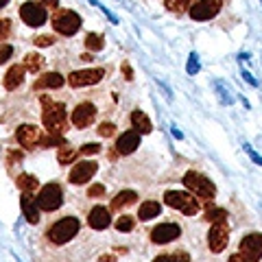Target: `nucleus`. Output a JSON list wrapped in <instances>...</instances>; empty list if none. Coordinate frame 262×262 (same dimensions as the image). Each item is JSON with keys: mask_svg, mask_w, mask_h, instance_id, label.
<instances>
[{"mask_svg": "<svg viewBox=\"0 0 262 262\" xmlns=\"http://www.w3.org/2000/svg\"><path fill=\"white\" fill-rule=\"evenodd\" d=\"M42 103H44V114H42V118H44V127L48 129V134H53V136H59L63 134L66 129H68V114H66V107L61 103H53L51 98H42Z\"/></svg>", "mask_w": 262, "mask_h": 262, "instance_id": "obj_1", "label": "nucleus"}, {"mask_svg": "<svg viewBox=\"0 0 262 262\" xmlns=\"http://www.w3.org/2000/svg\"><path fill=\"white\" fill-rule=\"evenodd\" d=\"M79 227H81L79 225V219H75V216H63L61 221H57L55 225L48 227L46 236H48V241H51V243L63 245V243L72 241L79 234Z\"/></svg>", "mask_w": 262, "mask_h": 262, "instance_id": "obj_2", "label": "nucleus"}, {"mask_svg": "<svg viewBox=\"0 0 262 262\" xmlns=\"http://www.w3.org/2000/svg\"><path fill=\"white\" fill-rule=\"evenodd\" d=\"M184 186L188 190H192V194L201 196V199H214V194H216L214 184H212L206 175L196 173V170H188L184 175Z\"/></svg>", "mask_w": 262, "mask_h": 262, "instance_id": "obj_3", "label": "nucleus"}, {"mask_svg": "<svg viewBox=\"0 0 262 262\" xmlns=\"http://www.w3.org/2000/svg\"><path fill=\"white\" fill-rule=\"evenodd\" d=\"M53 29L59 33V35H75L81 29V18L79 13L70 11V9H57L53 15Z\"/></svg>", "mask_w": 262, "mask_h": 262, "instance_id": "obj_4", "label": "nucleus"}, {"mask_svg": "<svg viewBox=\"0 0 262 262\" xmlns=\"http://www.w3.org/2000/svg\"><path fill=\"white\" fill-rule=\"evenodd\" d=\"M164 201H166L170 208L182 210L184 214H188V216H192V214H196V212H199V201H196L192 194H188V192L168 190L166 194H164Z\"/></svg>", "mask_w": 262, "mask_h": 262, "instance_id": "obj_5", "label": "nucleus"}, {"mask_svg": "<svg viewBox=\"0 0 262 262\" xmlns=\"http://www.w3.org/2000/svg\"><path fill=\"white\" fill-rule=\"evenodd\" d=\"M37 206L39 210H44V212H53V210H59L61 208V203H63V194H61V188L57 186V184H48L44 186L42 190H39L37 194Z\"/></svg>", "mask_w": 262, "mask_h": 262, "instance_id": "obj_6", "label": "nucleus"}, {"mask_svg": "<svg viewBox=\"0 0 262 262\" xmlns=\"http://www.w3.org/2000/svg\"><path fill=\"white\" fill-rule=\"evenodd\" d=\"M20 18L24 24H29V27H42L48 18V13L42 3H24L20 7Z\"/></svg>", "mask_w": 262, "mask_h": 262, "instance_id": "obj_7", "label": "nucleus"}, {"mask_svg": "<svg viewBox=\"0 0 262 262\" xmlns=\"http://www.w3.org/2000/svg\"><path fill=\"white\" fill-rule=\"evenodd\" d=\"M227 241H229V225H227V221H219V223H214L210 229L208 245L214 253H221L227 247Z\"/></svg>", "mask_w": 262, "mask_h": 262, "instance_id": "obj_8", "label": "nucleus"}, {"mask_svg": "<svg viewBox=\"0 0 262 262\" xmlns=\"http://www.w3.org/2000/svg\"><path fill=\"white\" fill-rule=\"evenodd\" d=\"M105 77V70L103 68H90V70H75L70 72L68 77V83L72 88H83V85H96L98 81Z\"/></svg>", "mask_w": 262, "mask_h": 262, "instance_id": "obj_9", "label": "nucleus"}, {"mask_svg": "<svg viewBox=\"0 0 262 262\" xmlns=\"http://www.w3.org/2000/svg\"><path fill=\"white\" fill-rule=\"evenodd\" d=\"M96 170H98V164H94V162H79V164H75L72 170H70V184H75V186L88 184L90 179L94 177Z\"/></svg>", "mask_w": 262, "mask_h": 262, "instance_id": "obj_10", "label": "nucleus"}, {"mask_svg": "<svg viewBox=\"0 0 262 262\" xmlns=\"http://www.w3.org/2000/svg\"><path fill=\"white\" fill-rule=\"evenodd\" d=\"M221 9V5H219V0H199V3H194L190 7V18L192 20H210V18H214V15L219 13Z\"/></svg>", "mask_w": 262, "mask_h": 262, "instance_id": "obj_11", "label": "nucleus"}, {"mask_svg": "<svg viewBox=\"0 0 262 262\" xmlns=\"http://www.w3.org/2000/svg\"><path fill=\"white\" fill-rule=\"evenodd\" d=\"M179 234H182V227H179L177 223H162L158 227H153L151 232V241L155 245H166L170 241L179 238Z\"/></svg>", "mask_w": 262, "mask_h": 262, "instance_id": "obj_12", "label": "nucleus"}, {"mask_svg": "<svg viewBox=\"0 0 262 262\" xmlns=\"http://www.w3.org/2000/svg\"><path fill=\"white\" fill-rule=\"evenodd\" d=\"M96 118V107L92 103H81L75 107V112H72V125L79 127V129H85L94 122Z\"/></svg>", "mask_w": 262, "mask_h": 262, "instance_id": "obj_13", "label": "nucleus"}, {"mask_svg": "<svg viewBox=\"0 0 262 262\" xmlns=\"http://www.w3.org/2000/svg\"><path fill=\"white\" fill-rule=\"evenodd\" d=\"M241 253L251 260H260L262 258V234H249L241 241Z\"/></svg>", "mask_w": 262, "mask_h": 262, "instance_id": "obj_14", "label": "nucleus"}, {"mask_svg": "<svg viewBox=\"0 0 262 262\" xmlns=\"http://www.w3.org/2000/svg\"><path fill=\"white\" fill-rule=\"evenodd\" d=\"M138 144H140V131L131 129V131H125V134L118 138L116 151L122 153V155H129V153H134L138 149Z\"/></svg>", "mask_w": 262, "mask_h": 262, "instance_id": "obj_15", "label": "nucleus"}, {"mask_svg": "<svg viewBox=\"0 0 262 262\" xmlns=\"http://www.w3.org/2000/svg\"><path fill=\"white\" fill-rule=\"evenodd\" d=\"M20 208H22V214H24V219H27L31 225L39 223V206H37V201L33 199V196H31L29 192H22Z\"/></svg>", "mask_w": 262, "mask_h": 262, "instance_id": "obj_16", "label": "nucleus"}, {"mask_svg": "<svg viewBox=\"0 0 262 262\" xmlns=\"http://www.w3.org/2000/svg\"><path fill=\"white\" fill-rule=\"evenodd\" d=\"M39 136H42V131H39L35 125H22L18 127V131H15V138H18V142L22 146H35L39 142Z\"/></svg>", "mask_w": 262, "mask_h": 262, "instance_id": "obj_17", "label": "nucleus"}, {"mask_svg": "<svg viewBox=\"0 0 262 262\" xmlns=\"http://www.w3.org/2000/svg\"><path fill=\"white\" fill-rule=\"evenodd\" d=\"M88 223H90V227H92V229L110 227V210H105L103 206L92 208V212H90V216H88Z\"/></svg>", "mask_w": 262, "mask_h": 262, "instance_id": "obj_18", "label": "nucleus"}, {"mask_svg": "<svg viewBox=\"0 0 262 262\" xmlns=\"http://www.w3.org/2000/svg\"><path fill=\"white\" fill-rule=\"evenodd\" d=\"M66 83V79L59 75V72H46V75H42L37 81H35V85H33V90H44V88H61Z\"/></svg>", "mask_w": 262, "mask_h": 262, "instance_id": "obj_19", "label": "nucleus"}, {"mask_svg": "<svg viewBox=\"0 0 262 262\" xmlns=\"http://www.w3.org/2000/svg\"><path fill=\"white\" fill-rule=\"evenodd\" d=\"M24 72H27V66H18V63L11 66V68L7 70V75H5V88L7 90H15L22 83Z\"/></svg>", "mask_w": 262, "mask_h": 262, "instance_id": "obj_20", "label": "nucleus"}, {"mask_svg": "<svg viewBox=\"0 0 262 262\" xmlns=\"http://www.w3.org/2000/svg\"><path fill=\"white\" fill-rule=\"evenodd\" d=\"M131 122H134L136 131H140V134H151L153 131V125H151L149 116H146L144 112H140V110H136L134 114H131Z\"/></svg>", "mask_w": 262, "mask_h": 262, "instance_id": "obj_21", "label": "nucleus"}, {"mask_svg": "<svg viewBox=\"0 0 262 262\" xmlns=\"http://www.w3.org/2000/svg\"><path fill=\"white\" fill-rule=\"evenodd\" d=\"M162 212V206L158 201H144L140 210H138V219L140 221H149V219H155Z\"/></svg>", "mask_w": 262, "mask_h": 262, "instance_id": "obj_22", "label": "nucleus"}, {"mask_svg": "<svg viewBox=\"0 0 262 262\" xmlns=\"http://www.w3.org/2000/svg\"><path fill=\"white\" fill-rule=\"evenodd\" d=\"M138 199V194L134 192V190H122V192H118L116 196H114V201H112V208L110 210H120V208H127V206H131Z\"/></svg>", "mask_w": 262, "mask_h": 262, "instance_id": "obj_23", "label": "nucleus"}, {"mask_svg": "<svg viewBox=\"0 0 262 262\" xmlns=\"http://www.w3.org/2000/svg\"><path fill=\"white\" fill-rule=\"evenodd\" d=\"M37 177H33V175H29V173H24V175H20L18 177V188L22 192H35V188H37Z\"/></svg>", "mask_w": 262, "mask_h": 262, "instance_id": "obj_24", "label": "nucleus"}, {"mask_svg": "<svg viewBox=\"0 0 262 262\" xmlns=\"http://www.w3.org/2000/svg\"><path fill=\"white\" fill-rule=\"evenodd\" d=\"M164 5H166V9H170L173 13H184V11H190L194 0H164Z\"/></svg>", "mask_w": 262, "mask_h": 262, "instance_id": "obj_25", "label": "nucleus"}, {"mask_svg": "<svg viewBox=\"0 0 262 262\" xmlns=\"http://www.w3.org/2000/svg\"><path fill=\"white\" fill-rule=\"evenodd\" d=\"M75 158H77V149H72L68 144H61L59 151H57V162L59 164H70Z\"/></svg>", "mask_w": 262, "mask_h": 262, "instance_id": "obj_26", "label": "nucleus"}, {"mask_svg": "<svg viewBox=\"0 0 262 262\" xmlns=\"http://www.w3.org/2000/svg\"><path fill=\"white\" fill-rule=\"evenodd\" d=\"M153 262H190V256L186 251H173L166 253V256H158Z\"/></svg>", "mask_w": 262, "mask_h": 262, "instance_id": "obj_27", "label": "nucleus"}, {"mask_svg": "<svg viewBox=\"0 0 262 262\" xmlns=\"http://www.w3.org/2000/svg\"><path fill=\"white\" fill-rule=\"evenodd\" d=\"M206 221H212V223H219V221H227V210H225V208L210 206L208 212H206Z\"/></svg>", "mask_w": 262, "mask_h": 262, "instance_id": "obj_28", "label": "nucleus"}, {"mask_svg": "<svg viewBox=\"0 0 262 262\" xmlns=\"http://www.w3.org/2000/svg\"><path fill=\"white\" fill-rule=\"evenodd\" d=\"M85 46L90 48V51H101V48L105 46V39L101 35H96V33H88L85 35Z\"/></svg>", "mask_w": 262, "mask_h": 262, "instance_id": "obj_29", "label": "nucleus"}, {"mask_svg": "<svg viewBox=\"0 0 262 262\" xmlns=\"http://www.w3.org/2000/svg\"><path fill=\"white\" fill-rule=\"evenodd\" d=\"M134 227H136V219H134V216L122 214V216L116 221V229H118V232H131Z\"/></svg>", "mask_w": 262, "mask_h": 262, "instance_id": "obj_30", "label": "nucleus"}, {"mask_svg": "<svg viewBox=\"0 0 262 262\" xmlns=\"http://www.w3.org/2000/svg\"><path fill=\"white\" fill-rule=\"evenodd\" d=\"M27 63V70H31V72H37L39 68H42V57L39 55H35V53H31V55H27V59H24Z\"/></svg>", "mask_w": 262, "mask_h": 262, "instance_id": "obj_31", "label": "nucleus"}, {"mask_svg": "<svg viewBox=\"0 0 262 262\" xmlns=\"http://www.w3.org/2000/svg\"><path fill=\"white\" fill-rule=\"evenodd\" d=\"M201 68V63H199V55L196 53H190V57H188V66H186V72L188 75H196Z\"/></svg>", "mask_w": 262, "mask_h": 262, "instance_id": "obj_32", "label": "nucleus"}, {"mask_svg": "<svg viewBox=\"0 0 262 262\" xmlns=\"http://www.w3.org/2000/svg\"><path fill=\"white\" fill-rule=\"evenodd\" d=\"M214 88H216V92L221 94V101H223V103H232L234 101V98L232 96H229V92H225V88H223V83H221V81H214Z\"/></svg>", "mask_w": 262, "mask_h": 262, "instance_id": "obj_33", "label": "nucleus"}, {"mask_svg": "<svg viewBox=\"0 0 262 262\" xmlns=\"http://www.w3.org/2000/svg\"><path fill=\"white\" fill-rule=\"evenodd\" d=\"M114 131H116V127H114L112 122H103V125L98 127V136H103V138H112V136H114Z\"/></svg>", "mask_w": 262, "mask_h": 262, "instance_id": "obj_34", "label": "nucleus"}, {"mask_svg": "<svg viewBox=\"0 0 262 262\" xmlns=\"http://www.w3.org/2000/svg\"><path fill=\"white\" fill-rule=\"evenodd\" d=\"M13 55V46L9 44H0V63H5V61H9V57Z\"/></svg>", "mask_w": 262, "mask_h": 262, "instance_id": "obj_35", "label": "nucleus"}, {"mask_svg": "<svg viewBox=\"0 0 262 262\" xmlns=\"http://www.w3.org/2000/svg\"><path fill=\"white\" fill-rule=\"evenodd\" d=\"M53 44H55L53 35H39V37H35V46H39V48H46V46H53Z\"/></svg>", "mask_w": 262, "mask_h": 262, "instance_id": "obj_36", "label": "nucleus"}, {"mask_svg": "<svg viewBox=\"0 0 262 262\" xmlns=\"http://www.w3.org/2000/svg\"><path fill=\"white\" fill-rule=\"evenodd\" d=\"M98 151H101V144H83V146H81V153H83V155H96Z\"/></svg>", "mask_w": 262, "mask_h": 262, "instance_id": "obj_37", "label": "nucleus"}, {"mask_svg": "<svg viewBox=\"0 0 262 262\" xmlns=\"http://www.w3.org/2000/svg\"><path fill=\"white\" fill-rule=\"evenodd\" d=\"M105 194V184H94L92 188H88V196H101Z\"/></svg>", "mask_w": 262, "mask_h": 262, "instance_id": "obj_38", "label": "nucleus"}, {"mask_svg": "<svg viewBox=\"0 0 262 262\" xmlns=\"http://www.w3.org/2000/svg\"><path fill=\"white\" fill-rule=\"evenodd\" d=\"M243 149H245V153H247V155H249V158H251L253 162H256V164H258V166H262V155H258L256 151H253V149H251V146H249V144H245V146H243Z\"/></svg>", "mask_w": 262, "mask_h": 262, "instance_id": "obj_39", "label": "nucleus"}, {"mask_svg": "<svg viewBox=\"0 0 262 262\" xmlns=\"http://www.w3.org/2000/svg\"><path fill=\"white\" fill-rule=\"evenodd\" d=\"M92 3H94V5H96V7H98V9H101V11L105 13V15H107V18H110V20H112L114 24H116V22H118V18H116V15H114V13H112V11L107 9V7H105V5H98V3H96V0H92Z\"/></svg>", "mask_w": 262, "mask_h": 262, "instance_id": "obj_40", "label": "nucleus"}, {"mask_svg": "<svg viewBox=\"0 0 262 262\" xmlns=\"http://www.w3.org/2000/svg\"><path fill=\"white\" fill-rule=\"evenodd\" d=\"M9 35V20H0V39Z\"/></svg>", "mask_w": 262, "mask_h": 262, "instance_id": "obj_41", "label": "nucleus"}, {"mask_svg": "<svg viewBox=\"0 0 262 262\" xmlns=\"http://www.w3.org/2000/svg\"><path fill=\"white\" fill-rule=\"evenodd\" d=\"M229 262H256V260H251L247 256H243V253H234L232 258H229Z\"/></svg>", "mask_w": 262, "mask_h": 262, "instance_id": "obj_42", "label": "nucleus"}, {"mask_svg": "<svg viewBox=\"0 0 262 262\" xmlns=\"http://www.w3.org/2000/svg\"><path fill=\"white\" fill-rule=\"evenodd\" d=\"M243 79H245V81H247V83H249V85H253V88H258V81H256V79H253V77L249 75V72H247V70H243Z\"/></svg>", "mask_w": 262, "mask_h": 262, "instance_id": "obj_43", "label": "nucleus"}, {"mask_svg": "<svg viewBox=\"0 0 262 262\" xmlns=\"http://www.w3.org/2000/svg\"><path fill=\"white\" fill-rule=\"evenodd\" d=\"M42 5H44V7H48V9H57L59 0H42Z\"/></svg>", "mask_w": 262, "mask_h": 262, "instance_id": "obj_44", "label": "nucleus"}, {"mask_svg": "<svg viewBox=\"0 0 262 262\" xmlns=\"http://www.w3.org/2000/svg\"><path fill=\"white\" fill-rule=\"evenodd\" d=\"M122 72H125V77L131 81V79H134V72H131V68H129V66L127 63H122Z\"/></svg>", "mask_w": 262, "mask_h": 262, "instance_id": "obj_45", "label": "nucleus"}, {"mask_svg": "<svg viewBox=\"0 0 262 262\" xmlns=\"http://www.w3.org/2000/svg\"><path fill=\"white\" fill-rule=\"evenodd\" d=\"M170 131H173V136L177 138V140H182V138H184V134H182V131H179V129H177L175 125H173V127H170Z\"/></svg>", "mask_w": 262, "mask_h": 262, "instance_id": "obj_46", "label": "nucleus"}, {"mask_svg": "<svg viewBox=\"0 0 262 262\" xmlns=\"http://www.w3.org/2000/svg\"><path fill=\"white\" fill-rule=\"evenodd\" d=\"M7 3H9V0H0V9H3V7H5Z\"/></svg>", "mask_w": 262, "mask_h": 262, "instance_id": "obj_47", "label": "nucleus"}]
</instances>
